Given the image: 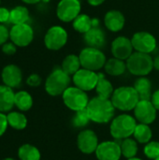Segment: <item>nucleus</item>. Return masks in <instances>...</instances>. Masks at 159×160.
<instances>
[{"label":"nucleus","instance_id":"nucleus-1","mask_svg":"<svg viewBox=\"0 0 159 160\" xmlns=\"http://www.w3.org/2000/svg\"><path fill=\"white\" fill-rule=\"evenodd\" d=\"M86 112L92 122L107 124L113 119L115 108L111 99L96 97L89 101Z\"/></svg>","mask_w":159,"mask_h":160},{"label":"nucleus","instance_id":"nucleus-2","mask_svg":"<svg viewBox=\"0 0 159 160\" xmlns=\"http://www.w3.org/2000/svg\"><path fill=\"white\" fill-rule=\"evenodd\" d=\"M111 100L115 109L129 112L135 109L140 101V98L134 87L122 86L113 91Z\"/></svg>","mask_w":159,"mask_h":160},{"label":"nucleus","instance_id":"nucleus-3","mask_svg":"<svg viewBox=\"0 0 159 160\" xmlns=\"http://www.w3.org/2000/svg\"><path fill=\"white\" fill-rule=\"evenodd\" d=\"M137 123L135 117L128 114H121L114 117L110 126V132L115 140H125L134 134Z\"/></svg>","mask_w":159,"mask_h":160},{"label":"nucleus","instance_id":"nucleus-4","mask_svg":"<svg viewBox=\"0 0 159 160\" xmlns=\"http://www.w3.org/2000/svg\"><path fill=\"white\" fill-rule=\"evenodd\" d=\"M127 70L138 77H145L154 68V59L148 53L135 52L127 60Z\"/></svg>","mask_w":159,"mask_h":160},{"label":"nucleus","instance_id":"nucleus-5","mask_svg":"<svg viewBox=\"0 0 159 160\" xmlns=\"http://www.w3.org/2000/svg\"><path fill=\"white\" fill-rule=\"evenodd\" d=\"M70 81L69 75H67L61 68H56L46 79L45 90L50 96H61L69 87Z\"/></svg>","mask_w":159,"mask_h":160},{"label":"nucleus","instance_id":"nucleus-6","mask_svg":"<svg viewBox=\"0 0 159 160\" xmlns=\"http://www.w3.org/2000/svg\"><path fill=\"white\" fill-rule=\"evenodd\" d=\"M82 68L92 71H97L104 68L107 60L106 55L99 49L86 47L82 49L79 54Z\"/></svg>","mask_w":159,"mask_h":160},{"label":"nucleus","instance_id":"nucleus-7","mask_svg":"<svg viewBox=\"0 0 159 160\" xmlns=\"http://www.w3.org/2000/svg\"><path fill=\"white\" fill-rule=\"evenodd\" d=\"M62 98L65 105L75 112L85 110L90 101L86 92L76 86H69L63 93Z\"/></svg>","mask_w":159,"mask_h":160},{"label":"nucleus","instance_id":"nucleus-8","mask_svg":"<svg viewBox=\"0 0 159 160\" xmlns=\"http://www.w3.org/2000/svg\"><path fill=\"white\" fill-rule=\"evenodd\" d=\"M67 32L62 26L54 25L48 29L44 37V44L49 50L58 51L67 44Z\"/></svg>","mask_w":159,"mask_h":160},{"label":"nucleus","instance_id":"nucleus-9","mask_svg":"<svg viewBox=\"0 0 159 160\" xmlns=\"http://www.w3.org/2000/svg\"><path fill=\"white\" fill-rule=\"evenodd\" d=\"M81 9L80 0H60L56 8V15L60 21L69 22L81 14Z\"/></svg>","mask_w":159,"mask_h":160},{"label":"nucleus","instance_id":"nucleus-10","mask_svg":"<svg viewBox=\"0 0 159 160\" xmlns=\"http://www.w3.org/2000/svg\"><path fill=\"white\" fill-rule=\"evenodd\" d=\"M9 38L18 47L28 46L34 38V30L28 23L13 25L9 31Z\"/></svg>","mask_w":159,"mask_h":160},{"label":"nucleus","instance_id":"nucleus-11","mask_svg":"<svg viewBox=\"0 0 159 160\" xmlns=\"http://www.w3.org/2000/svg\"><path fill=\"white\" fill-rule=\"evenodd\" d=\"M74 85L85 92L96 89L98 82V73L85 68H81L72 76Z\"/></svg>","mask_w":159,"mask_h":160},{"label":"nucleus","instance_id":"nucleus-12","mask_svg":"<svg viewBox=\"0 0 159 160\" xmlns=\"http://www.w3.org/2000/svg\"><path fill=\"white\" fill-rule=\"evenodd\" d=\"M131 42L134 50L139 52L150 54L157 48L156 38L152 34L144 31L135 33L131 38Z\"/></svg>","mask_w":159,"mask_h":160},{"label":"nucleus","instance_id":"nucleus-13","mask_svg":"<svg viewBox=\"0 0 159 160\" xmlns=\"http://www.w3.org/2000/svg\"><path fill=\"white\" fill-rule=\"evenodd\" d=\"M134 115L135 119L141 124L150 125L155 122L157 118V109L151 100H140L135 107Z\"/></svg>","mask_w":159,"mask_h":160},{"label":"nucleus","instance_id":"nucleus-14","mask_svg":"<svg viewBox=\"0 0 159 160\" xmlns=\"http://www.w3.org/2000/svg\"><path fill=\"white\" fill-rule=\"evenodd\" d=\"M98 144V138L93 130L83 129L79 133L77 138V145L82 153L91 155L96 152Z\"/></svg>","mask_w":159,"mask_h":160},{"label":"nucleus","instance_id":"nucleus-15","mask_svg":"<svg viewBox=\"0 0 159 160\" xmlns=\"http://www.w3.org/2000/svg\"><path fill=\"white\" fill-rule=\"evenodd\" d=\"M133 45L131 39L127 37L120 36L117 37L112 42L111 46V51L113 57L120 60H127L131 54L133 53Z\"/></svg>","mask_w":159,"mask_h":160},{"label":"nucleus","instance_id":"nucleus-16","mask_svg":"<svg viewBox=\"0 0 159 160\" xmlns=\"http://www.w3.org/2000/svg\"><path fill=\"white\" fill-rule=\"evenodd\" d=\"M95 154L98 160H119L122 156L121 146L116 142H103L98 144Z\"/></svg>","mask_w":159,"mask_h":160},{"label":"nucleus","instance_id":"nucleus-17","mask_svg":"<svg viewBox=\"0 0 159 160\" xmlns=\"http://www.w3.org/2000/svg\"><path fill=\"white\" fill-rule=\"evenodd\" d=\"M1 78L5 85L13 89L21 85L22 81V73L20 68L16 65H7L2 70Z\"/></svg>","mask_w":159,"mask_h":160},{"label":"nucleus","instance_id":"nucleus-18","mask_svg":"<svg viewBox=\"0 0 159 160\" xmlns=\"http://www.w3.org/2000/svg\"><path fill=\"white\" fill-rule=\"evenodd\" d=\"M83 40L87 47L100 50L106 44V35L101 28L98 26H94L84 34Z\"/></svg>","mask_w":159,"mask_h":160},{"label":"nucleus","instance_id":"nucleus-19","mask_svg":"<svg viewBox=\"0 0 159 160\" xmlns=\"http://www.w3.org/2000/svg\"><path fill=\"white\" fill-rule=\"evenodd\" d=\"M126 19L124 14L116 9H112L105 14L104 23L108 30L116 33L121 31L125 26Z\"/></svg>","mask_w":159,"mask_h":160},{"label":"nucleus","instance_id":"nucleus-20","mask_svg":"<svg viewBox=\"0 0 159 160\" xmlns=\"http://www.w3.org/2000/svg\"><path fill=\"white\" fill-rule=\"evenodd\" d=\"M14 97L15 93L13 89L3 84L0 85V112H10L14 107Z\"/></svg>","mask_w":159,"mask_h":160},{"label":"nucleus","instance_id":"nucleus-21","mask_svg":"<svg viewBox=\"0 0 159 160\" xmlns=\"http://www.w3.org/2000/svg\"><path fill=\"white\" fill-rule=\"evenodd\" d=\"M140 100H151L152 98V82L146 77H140L134 83Z\"/></svg>","mask_w":159,"mask_h":160},{"label":"nucleus","instance_id":"nucleus-22","mask_svg":"<svg viewBox=\"0 0 159 160\" xmlns=\"http://www.w3.org/2000/svg\"><path fill=\"white\" fill-rule=\"evenodd\" d=\"M104 69L107 74L117 77L123 75L127 68V63L125 61L113 57L107 60L104 66Z\"/></svg>","mask_w":159,"mask_h":160},{"label":"nucleus","instance_id":"nucleus-23","mask_svg":"<svg viewBox=\"0 0 159 160\" xmlns=\"http://www.w3.org/2000/svg\"><path fill=\"white\" fill-rule=\"evenodd\" d=\"M113 91L114 90L112 82L105 78L103 73H98V82L96 86V92L97 94V97L111 99Z\"/></svg>","mask_w":159,"mask_h":160},{"label":"nucleus","instance_id":"nucleus-24","mask_svg":"<svg viewBox=\"0 0 159 160\" xmlns=\"http://www.w3.org/2000/svg\"><path fill=\"white\" fill-rule=\"evenodd\" d=\"M82 68L81 61L79 55L76 54H68L65 57L62 62L61 68L67 74V75H74L77 71H79Z\"/></svg>","mask_w":159,"mask_h":160},{"label":"nucleus","instance_id":"nucleus-25","mask_svg":"<svg viewBox=\"0 0 159 160\" xmlns=\"http://www.w3.org/2000/svg\"><path fill=\"white\" fill-rule=\"evenodd\" d=\"M14 106H16L21 112H27L33 106V98L26 91H19L15 93Z\"/></svg>","mask_w":159,"mask_h":160},{"label":"nucleus","instance_id":"nucleus-26","mask_svg":"<svg viewBox=\"0 0 159 160\" xmlns=\"http://www.w3.org/2000/svg\"><path fill=\"white\" fill-rule=\"evenodd\" d=\"M8 127L16 130H22L27 126L26 116L20 112H9L7 114Z\"/></svg>","mask_w":159,"mask_h":160},{"label":"nucleus","instance_id":"nucleus-27","mask_svg":"<svg viewBox=\"0 0 159 160\" xmlns=\"http://www.w3.org/2000/svg\"><path fill=\"white\" fill-rule=\"evenodd\" d=\"M133 136L137 142L146 144L151 142V139L153 137V132L149 125L140 123V124H137Z\"/></svg>","mask_w":159,"mask_h":160},{"label":"nucleus","instance_id":"nucleus-28","mask_svg":"<svg viewBox=\"0 0 159 160\" xmlns=\"http://www.w3.org/2000/svg\"><path fill=\"white\" fill-rule=\"evenodd\" d=\"M28 20H29V11L27 8L22 6H17L10 10L9 22H11L13 25L27 23Z\"/></svg>","mask_w":159,"mask_h":160},{"label":"nucleus","instance_id":"nucleus-29","mask_svg":"<svg viewBox=\"0 0 159 160\" xmlns=\"http://www.w3.org/2000/svg\"><path fill=\"white\" fill-rule=\"evenodd\" d=\"M18 157L20 160H40L39 150L29 143L22 144L18 150Z\"/></svg>","mask_w":159,"mask_h":160},{"label":"nucleus","instance_id":"nucleus-30","mask_svg":"<svg viewBox=\"0 0 159 160\" xmlns=\"http://www.w3.org/2000/svg\"><path fill=\"white\" fill-rule=\"evenodd\" d=\"M72 26L75 31L84 35L93 27V19L87 14H80L72 22Z\"/></svg>","mask_w":159,"mask_h":160},{"label":"nucleus","instance_id":"nucleus-31","mask_svg":"<svg viewBox=\"0 0 159 160\" xmlns=\"http://www.w3.org/2000/svg\"><path fill=\"white\" fill-rule=\"evenodd\" d=\"M121 146V152L122 156H124L126 158L130 159L133 158H136V155L138 153V143L135 139H125L120 144Z\"/></svg>","mask_w":159,"mask_h":160},{"label":"nucleus","instance_id":"nucleus-32","mask_svg":"<svg viewBox=\"0 0 159 160\" xmlns=\"http://www.w3.org/2000/svg\"><path fill=\"white\" fill-rule=\"evenodd\" d=\"M90 121L91 120H90L89 115H88V113L86 112V109H85V110L79 111V112H75V115L72 118V125H73L74 128H82L86 127L89 124Z\"/></svg>","mask_w":159,"mask_h":160},{"label":"nucleus","instance_id":"nucleus-33","mask_svg":"<svg viewBox=\"0 0 159 160\" xmlns=\"http://www.w3.org/2000/svg\"><path fill=\"white\" fill-rule=\"evenodd\" d=\"M144 155L150 159H156L159 157V142H150L145 144L143 149Z\"/></svg>","mask_w":159,"mask_h":160},{"label":"nucleus","instance_id":"nucleus-34","mask_svg":"<svg viewBox=\"0 0 159 160\" xmlns=\"http://www.w3.org/2000/svg\"><path fill=\"white\" fill-rule=\"evenodd\" d=\"M26 83H27L29 86H31V87H37V86H39L40 83H41V78H40V76L37 75V74H31V75L27 78Z\"/></svg>","mask_w":159,"mask_h":160},{"label":"nucleus","instance_id":"nucleus-35","mask_svg":"<svg viewBox=\"0 0 159 160\" xmlns=\"http://www.w3.org/2000/svg\"><path fill=\"white\" fill-rule=\"evenodd\" d=\"M7 127H8V123H7V115L3 112H0V137H2L5 134Z\"/></svg>","mask_w":159,"mask_h":160},{"label":"nucleus","instance_id":"nucleus-36","mask_svg":"<svg viewBox=\"0 0 159 160\" xmlns=\"http://www.w3.org/2000/svg\"><path fill=\"white\" fill-rule=\"evenodd\" d=\"M2 51L7 55H12L16 52V45L12 42L5 43L4 45H2Z\"/></svg>","mask_w":159,"mask_h":160},{"label":"nucleus","instance_id":"nucleus-37","mask_svg":"<svg viewBox=\"0 0 159 160\" xmlns=\"http://www.w3.org/2000/svg\"><path fill=\"white\" fill-rule=\"evenodd\" d=\"M9 38V31L3 24H0V46L4 45Z\"/></svg>","mask_w":159,"mask_h":160},{"label":"nucleus","instance_id":"nucleus-38","mask_svg":"<svg viewBox=\"0 0 159 160\" xmlns=\"http://www.w3.org/2000/svg\"><path fill=\"white\" fill-rule=\"evenodd\" d=\"M10 11L6 8H0V23L9 22Z\"/></svg>","mask_w":159,"mask_h":160},{"label":"nucleus","instance_id":"nucleus-39","mask_svg":"<svg viewBox=\"0 0 159 160\" xmlns=\"http://www.w3.org/2000/svg\"><path fill=\"white\" fill-rule=\"evenodd\" d=\"M151 102L155 106V108L159 111V90H157L155 93H153L151 98Z\"/></svg>","mask_w":159,"mask_h":160},{"label":"nucleus","instance_id":"nucleus-40","mask_svg":"<svg viewBox=\"0 0 159 160\" xmlns=\"http://www.w3.org/2000/svg\"><path fill=\"white\" fill-rule=\"evenodd\" d=\"M88 2L89 5L91 6H94V7H97V6H99L101 4H103L106 0H86Z\"/></svg>","mask_w":159,"mask_h":160},{"label":"nucleus","instance_id":"nucleus-41","mask_svg":"<svg viewBox=\"0 0 159 160\" xmlns=\"http://www.w3.org/2000/svg\"><path fill=\"white\" fill-rule=\"evenodd\" d=\"M154 68L159 70V55L156 56V58L154 59Z\"/></svg>","mask_w":159,"mask_h":160},{"label":"nucleus","instance_id":"nucleus-42","mask_svg":"<svg viewBox=\"0 0 159 160\" xmlns=\"http://www.w3.org/2000/svg\"><path fill=\"white\" fill-rule=\"evenodd\" d=\"M22 1L26 4H29V5H33V4H37V3L40 2L41 0H22Z\"/></svg>","mask_w":159,"mask_h":160},{"label":"nucleus","instance_id":"nucleus-43","mask_svg":"<svg viewBox=\"0 0 159 160\" xmlns=\"http://www.w3.org/2000/svg\"><path fill=\"white\" fill-rule=\"evenodd\" d=\"M127 160H142V159L138 158H130V159H127Z\"/></svg>","mask_w":159,"mask_h":160},{"label":"nucleus","instance_id":"nucleus-44","mask_svg":"<svg viewBox=\"0 0 159 160\" xmlns=\"http://www.w3.org/2000/svg\"><path fill=\"white\" fill-rule=\"evenodd\" d=\"M2 160H16V159H14V158H4V159H2Z\"/></svg>","mask_w":159,"mask_h":160},{"label":"nucleus","instance_id":"nucleus-45","mask_svg":"<svg viewBox=\"0 0 159 160\" xmlns=\"http://www.w3.org/2000/svg\"><path fill=\"white\" fill-rule=\"evenodd\" d=\"M41 1H42V2H44V3H48L50 0H41Z\"/></svg>","mask_w":159,"mask_h":160},{"label":"nucleus","instance_id":"nucleus-46","mask_svg":"<svg viewBox=\"0 0 159 160\" xmlns=\"http://www.w3.org/2000/svg\"><path fill=\"white\" fill-rule=\"evenodd\" d=\"M155 160H159V157H158V158H156V159H155Z\"/></svg>","mask_w":159,"mask_h":160},{"label":"nucleus","instance_id":"nucleus-47","mask_svg":"<svg viewBox=\"0 0 159 160\" xmlns=\"http://www.w3.org/2000/svg\"><path fill=\"white\" fill-rule=\"evenodd\" d=\"M0 2H1V1H0Z\"/></svg>","mask_w":159,"mask_h":160}]
</instances>
